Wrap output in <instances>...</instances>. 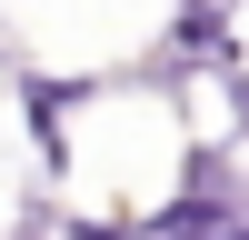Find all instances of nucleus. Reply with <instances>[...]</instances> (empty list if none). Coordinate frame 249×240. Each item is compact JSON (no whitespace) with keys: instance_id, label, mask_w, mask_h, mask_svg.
<instances>
[{"instance_id":"5","label":"nucleus","mask_w":249,"mask_h":240,"mask_svg":"<svg viewBox=\"0 0 249 240\" xmlns=\"http://www.w3.org/2000/svg\"><path fill=\"white\" fill-rule=\"evenodd\" d=\"M10 230H70V210H60V200H40V190H30V200H10Z\"/></svg>"},{"instance_id":"1","label":"nucleus","mask_w":249,"mask_h":240,"mask_svg":"<svg viewBox=\"0 0 249 240\" xmlns=\"http://www.w3.org/2000/svg\"><path fill=\"white\" fill-rule=\"evenodd\" d=\"M130 230L150 240H239L249 230V160L239 140H179V170H170V200L130 210Z\"/></svg>"},{"instance_id":"3","label":"nucleus","mask_w":249,"mask_h":240,"mask_svg":"<svg viewBox=\"0 0 249 240\" xmlns=\"http://www.w3.org/2000/svg\"><path fill=\"white\" fill-rule=\"evenodd\" d=\"M80 100H100V80H50V70H20V120H30V140H40V170H70V110Z\"/></svg>"},{"instance_id":"6","label":"nucleus","mask_w":249,"mask_h":240,"mask_svg":"<svg viewBox=\"0 0 249 240\" xmlns=\"http://www.w3.org/2000/svg\"><path fill=\"white\" fill-rule=\"evenodd\" d=\"M239 10H249V0H239Z\"/></svg>"},{"instance_id":"4","label":"nucleus","mask_w":249,"mask_h":240,"mask_svg":"<svg viewBox=\"0 0 249 240\" xmlns=\"http://www.w3.org/2000/svg\"><path fill=\"white\" fill-rule=\"evenodd\" d=\"M219 90H230V140L249 150V60H230V70H219Z\"/></svg>"},{"instance_id":"2","label":"nucleus","mask_w":249,"mask_h":240,"mask_svg":"<svg viewBox=\"0 0 249 240\" xmlns=\"http://www.w3.org/2000/svg\"><path fill=\"white\" fill-rule=\"evenodd\" d=\"M239 60V0H170V30H160V80H190V70H230Z\"/></svg>"}]
</instances>
